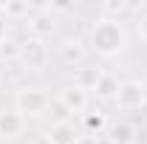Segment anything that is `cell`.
Here are the masks:
<instances>
[{"mask_svg": "<svg viewBox=\"0 0 147 144\" xmlns=\"http://www.w3.org/2000/svg\"><path fill=\"white\" fill-rule=\"evenodd\" d=\"M88 48L96 57L113 59L127 48V31L122 26V20H108V17H96L88 31Z\"/></svg>", "mask_w": 147, "mask_h": 144, "instance_id": "obj_1", "label": "cell"}, {"mask_svg": "<svg viewBox=\"0 0 147 144\" xmlns=\"http://www.w3.org/2000/svg\"><path fill=\"white\" fill-rule=\"evenodd\" d=\"M48 108H51V96L42 88H37V85H26V88H20L14 93V110H17L23 119L26 116L28 119H37V116H42Z\"/></svg>", "mask_w": 147, "mask_h": 144, "instance_id": "obj_2", "label": "cell"}, {"mask_svg": "<svg viewBox=\"0 0 147 144\" xmlns=\"http://www.w3.org/2000/svg\"><path fill=\"white\" fill-rule=\"evenodd\" d=\"M17 65L28 73H42L48 68V45L42 40H34V37L23 40L20 42V62Z\"/></svg>", "mask_w": 147, "mask_h": 144, "instance_id": "obj_3", "label": "cell"}, {"mask_svg": "<svg viewBox=\"0 0 147 144\" xmlns=\"http://www.w3.org/2000/svg\"><path fill=\"white\" fill-rule=\"evenodd\" d=\"M147 99V85L142 79H125L122 85H119V93H116V108L122 110V113H133V110H142Z\"/></svg>", "mask_w": 147, "mask_h": 144, "instance_id": "obj_4", "label": "cell"}, {"mask_svg": "<svg viewBox=\"0 0 147 144\" xmlns=\"http://www.w3.org/2000/svg\"><path fill=\"white\" fill-rule=\"evenodd\" d=\"M57 102L68 113H74V116H85L88 105H91V96H88V90H82V88H76L74 82H68V85H62L57 90Z\"/></svg>", "mask_w": 147, "mask_h": 144, "instance_id": "obj_5", "label": "cell"}, {"mask_svg": "<svg viewBox=\"0 0 147 144\" xmlns=\"http://www.w3.org/2000/svg\"><path fill=\"white\" fill-rule=\"evenodd\" d=\"M54 31H57V17H54L51 9H45V11H34V14L28 17V37L45 42Z\"/></svg>", "mask_w": 147, "mask_h": 144, "instance_id": "obj_6", "label": "cell"}, {"mask_svg": "<svg viewBox=\"0 0 147 144\" xmlns=\"http://www.w3.org/2000/svg\"><path fill=\"white\" fill-rule=\"evenodd\" d=\"M85 54H88V42H82L79 37H65L59 42V59L65 65H82Z\"/></svg>", "mask_w": 147, "mask_h": 144, "instance_id": "obj_7", "label": "cell"}, {"mask_svg": "<svg viewBox=\"0 0 147 144\" xmlns=\"http://www.w3.org/2000/svg\"><path fill=\"white\" fill-rule=\"evenodd\" d=\"M26 130V119L20 116L17 110H3L0 113V139H20Z\"/></svg>", "mask_w": 147, "mask_h": 144, "instance_id": "obj_8", "label": "cell"}, {"mask_svg": "<svg viewBox=\"0 0 147 144\" xmlns=\"http://www.w3.org/2000/svg\"><path fill=\"white\" fill-rule=\"evenodd\" d=\"M45 136L51 139V144H79L82 139V133L74 127V122H54Z\"/></svg>", "mask_w": 147, "mask_h": 144, "instance_id": "obj_9", "label": "cell"}, {"mask_svg": "<svg viewBox=\"0 0 147 144\" xmlns=\"http://www.w3.org/2000/svg\"><path fill=\"white\" fill-rule=\"evenodd\" d=\"M108 116L102 113V110H93V113H85L82 116V133L85 136H91V139H99V136H105L108 133Z\"/></svg>", "mask_w": 147, "mask_h": 144, "instance_id": "obj_10", "label": "cell"}, {"mask_svg": "<svg viewBox=\"0 0 147 144\" xmlns=\"http://www.w3.org/2000/svg\"><path fill=\"white\" fill-rule=\"evenodd\" d=\"M102 73H105L102 68H93V65H79V68L74 71V85L91 93V90L96 88V82L102 79Z\"/></svg>", "mask_w": 147, "mask_h": 144, "instance_id": "obj_11", "label": "cell"}, {"mask_svg": "<svg viewBox=\"0 0 147 144\" xmlns=\"http://www.w3.org/2000/svg\"><path fill=\"white\" fill-rule=\"evenodd\" d=\"M0 14L9 20V23H14V20H28L31 17V3H28V0H6V3H0Z\"/></svg>", "mask_w": 147, "mask_h": 144, "instance_id": "obj_12", "label": "cell"}, {"mask_svg": "<svg viewBox=\"0 0 147 144\" xmlns=\"http://www.w3.org/2000/svg\"><path fill=\"white\" fill-rule=\"evenodd\" d=\"M119 79L113 76V73H102V79L96 82V88H93V93H96V99H102V102H113L116 99V93H119Z\"/></svg>", "mask_w": 147, "mask_h": 144, "instance_id": "obj_13", "label": "cell"}, {"mask_svg": "<svg viewBox=\"0 0 147 144\" xmlns=\"http://www.w3.org/2000/svg\"><path fill=\"white\" fill-rule=\"evenodd\" d=\"M108 136L113 144H133L136 141V127L130 124V122H116V124L108 127Z\"/></svg>", "mask_w": 147, "mask_h": 144, "instance_id": "obj_14", "label": "cell"}, {"mask_svg": "<svg viewBox=\"0 0 147 144\" xmlns=\"http://www.w3.org/2000/svg\"><path fill=\"white\" fill-rule=\"evenodd\" d=\"M122 14H127V3H125V0H105V3L99 6V17L122 20Z\"/></svg>", "mask_w": 147, "mask_h": 144, "instance_id": "obj_15", "label": "cell"}, {"mask_svg": "<svg viewBox=\"0 0 147 144\" xmlns=\"http://www.w3.org/2000/svg\"><path fill=\"white\" fill-rule=\"evenodd\" d=\"M0 62H20V42L17 40H6L0 42Z\"/></svg>", "mask_w": 147, "mask_h": 144, "instance_id": "obj_16", "label": "cell"}, {"mask_svg": "<svg viewBox=\"0 0 147 144\" xmlns=\"http://www.w3.org/2000/svg\"><path fill=\"white\" fill-rule=\"evenodd\" d=\"M136 31H139V37H142V42H147V11L139 17V23H136Z\"/></svg>", "mask_w": 147, "mask_h": 144, "instance_id": "obj_17", "label": "cell"}, {"mask_svg": "<svg viewBox=\"0 0 147 144\" xmlns=\"http://www.w3.org/2000/svg\"><path fill=\"white\" fill-rule=\"evenodd\" d=\"M9 40V20L0 14V42H6Z\"/></svg>", "mask_w": 147, "mask_h": 144, "instance_id": "obj_18", "label": "cell"}, {"mask_svg": "<svg viewBox=\"0 0 147 144\" xmlns=\"http://www.w3.org/2000/svg\"><path fill=\"white\" fill-rule=\"evenodd\" d=\"M93 144H113V141H110L108 136H99V139H96V141H93Z\"/></svg>", "mask_w": 147, "mask_h": 144, "instance_id": "obj_19", "label": "cell"}, {"mask_svg": "<svg viewBox=\"0 0 147 144\" xmlns=\"http://www.w3.org/2000/svg\"><path fill=\"white\" fill-rule=\"evenodd\" d=\"M34 144H51V139H48V136H40V139H37Z\"/></svg>", "mask_w": 147, "mask_h": 144, "instance_id": "obj_20", "label": "cell"}, {"mask_svg": "<svg viewBox=\"0 0 147 144\" xmlns=\"http://www.w3.org/2000/svg\"><path fill=\"white\" fill-rule=\"evenodd\" d=\"M142 116L147 119V99H144V105H142Z\"/></svg>", "mask_w": 147, "mask_h": 144, "instance_id": "obj_21", "label": "cell"}]
</instances>
